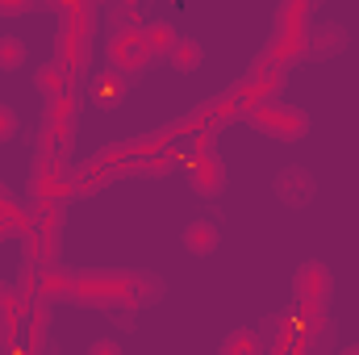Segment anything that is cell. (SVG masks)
Masks as SVG:
<instances>
[{
	"label": "cell",
	"instance_id": "1",
	"mask_svg": "<svg viewBox=\"0 0 359 355\" xmlns=\"http://www.w3.org/2000/svg\"><path fill=\"white\" fill-rule=\"evenodd\" d=\"M251 121H255L259 134L280 138V142H297V138L309 134V117H305L301 109L284 105V100H264V105H255V109H251Z\"/></svg>",
	"mask_w": 359,
	"mask_h": 355
},
{
	"label": "cell",
	"instance_id": "2",
	"mask_svg": "<svg viewBox=\"0 0 359 355\" xmlns=\"http://www.w3.org/2000/svg\"><path fill=\"white\" fill-rule=\"evenodd\" d=\"M292 301H297V314H301V318H318V314H326V305H330V272H326L322 264L297 267Z\"/></svg>",
	"mask_w": 359,
	"mask_h": 355
},
{
	"label": "cell",
	"instance_id": "3",
	"mask_svg": "<svg viewBox=\"0 0 359 355\" xmlns=\"http://www.w3.org/2000/svg\"><path fill=\"white\" fill-rule=\"evenodd\" d=\"M188 184H192L205 201H217V196H222V188H226V168H222V159H217V151H213L209 134H201V138H196V155L188 159Z\"/></svg>",
	"mask_w": 359,
	"mask_h": 355
},
{
	"label": "cell",
	"instance_id": "4",
	"mask_svg": "<svg viewBox=\"0 0 359 355\" xmlns=\"http://www.w3.org/2000/svg\"><path fill=\"white\" fill-rule=\"evenodd\" d=\"M147 63H151V46H147V38H142L138 25L109 34V67H113V72H121V76L130 80V76L142 72Z\"/></svg>",
	"mask_w": 359,
	"mask_h": 355
},
{
	"label": "cell",
	"instance_id": "5",
	"mask_svg": "<svg viewBox=\"0 0 359 355\" xmlns=\"http://www.w3.org/2000/svg\"><path fill=\"white\" fill-rule=\"evenodd\" d=\"M305 17H309V4H280L276 8V51L280 55H292L305 46Z\"/></svg>",
	"mask_w": 359,
	"mask_h": 355
},
{
	"label": "cell",
	"instance_id": "6",
	"mask_svg": "<svg viewBox=\"0 0 359 355\" xmlns=\"http://www.w3.org/2000/svg\"><path fill=\"white\" fill-rule=\"evenodd\" d=\"M276 196H280L284 205H292V209L309 205V201H313V176H309V172H305L301 163L284 168V172L276 176Z\"/></svg>",
	"mask_w": 359,
	"mask_h": 355
},
{
	"label": "cell",
	"instance_id": "7",
	"mask_svg": "<svg viewBox=\"0 0 359 355\" xmlns=\"http://www.w3.org/2000/svg\"><path fill=\"white\" fill-rule=\"evenodd\" d=\"M334 343V326H330V318L326 314H318V318H301V355H326V347Z\"/></svg>",
	"mask_w": 359,
	"mask_h": 355
},
{
	"label": "cell",
	"instance_id": "8",
	"mask_svg": "<svg viewBox=\"0 0 359 355\" xmlns=\"http://www.w3.org/2000/svg\"><path fill=\"white\" fill-rule=\"evenodd\" d=\"M343 46H347V34H343L339 25L309 29V38H305V55H309V59H334Z\"/></svg>",
	"mask_w": 359,
	"mask_h": 355
},
{
	"label": "cell",
	"instance_id": "9",
	"mask_svg": "<svg viewBox=\"0 0 359 355\" xmlns=\"http://www.w3.org/2000/svg\"><path fill=\"white\" fill-rule=\"evenodd\" d=\"M217 243H222L217 222H188V226H184V247H188L192 255H213Z\"/></svg>",
	"mask_w": 359,
	"mask_h": 355
},
{
	"label": "cell",
	"instance_id": "10",
	"mask_svg": "<svg viewBox=\"0 0 359 355\" xmlns=\"http://www.w3.org/2000/svg\"><path fill=\"white\" fill-rule=\"evenodd\" d=\"M126 76L121 72H113V67H104L100 76H96V84H92V100L100 105V109H113V105H121V96H126Z\"/></svg>",
	"mask_w": 359,
	"mask_h": 355
},
{
	"label": "cell",
	"instance_id": "11",
	"mask_svg": "<svg viewBox=\"0 0 359 355\" xmlns=\"http://www.w3.org/2000/svg\"><path fill=\"white\" fill-rule=\"evenodd\" d=\"M264 330L271 335V355H288L301 343V322L297 318H268Z\"/></svg>",
	"mask_w": 359,
	"mask_h": 355
},
{
	"label": "cell",
	"instance_id": "12",
	"mask_svg": "<svg viewBox=\"0 0 359 355\" xmlns=\"http://www.w3.org/2000/svg\"><path fill=\"white\" fill-rule=\"evenodd\" d=\"M34 84H38V92H42L46 100L67 96V63H59V59L42 63V67H38V76H34Z\"/></svg>",
	"mask_w": 359,
	"mask_h": 355
},
{
	"label": "cell",
	"instance_id": "13",
	"mask_svg": "<svg viewBox=\"0 0 359 355\" xmlns=\"http://www.w3.org/2000/svg\"><path fill=\"white\" fill-rule=\"evenodd\" d=\"M201 59H205V46L196 38H188V34H180L176 42H172V51H168V63L180 67V72H196Z\"/></svg>",
	"mask_w": 359,
	"mask_h": 355
},
{
	"label": "cell",
	"instance_id": "14",
	"mask_svg": "<svg viewBox=\"0 0 359 355\" xmlns=\"http://www.w3.org/2000/svg\"><path fill=\"white\" fill-rule=\"evenodd\" d=\"M222 355H264L259 335H255V330H230V335L222 339Z\"/></svg>",
	"mask_w": 359,
	"mask_h": 355
},
{
	"label": "cell",
	"instance_id": "15",
	"mask_svg": "<svg viewBox=\"0 0 359 355\" xmlns=\"http://www.w3.org/2000/svg\"><path fill=\"white\" fill-rule=\"evenodd\" d=\"M142 38H147V46H151V55H155V51H163V55H168L180 34L168 25V21H151V25H142Z\"/></svg>",
	"mask_w": 359,
	"mask_h": 355
},
{
	"label": "cell",
	"instance_id": "16",
	"mask_svg": "<svg viewBox=\"0 0 359 355\" xmlns=\"http://www.w3.org/2000/svg\"><path fill=\"white\" fill-rule=\"evenodd\" d=\"M25 63V42L13 34H0V72H17Z\"/></svg>",
	"mask_w": 359,
	"mask_h": 355
},
{
	"label": "cell",
	"instance_id": "17",
	"mask_svg": "<svg viewBox=\"0 0 359 355\" xmlns=\"http://www.w3.org/2000/svg\"><path fill=\"white\" fill-rule=\"evenodd\" d=\"M17 130H21V117L13 113V105H4V100H0V142H8Z\"/></svg>",
	"mask_w": 359,
	"mask_h": 355
},
{
	"label": "cell",
	"instance_id": "18",
	"mask_svg": "<svg viewBox=\"0 0 359 355\" xmlns=\"http://www.w3.org/2000/svg\"><path fill=\"white\" fill-rule=\"evenodd\" d=\"M88 355H121V347H117V339L104 335V339H96V343L88 347Z\"/></svg>",
	"mask_w": 359,
	"mask_h": 355
},
{
	"label": "cell",
	"instance_id": "19",
	"mask_svg": "<svg viewBox=\"0 0 359 355\" xmlns=\"http://www.w3.org/2000/svg\"><path fill=\"white\" fill-rule=\"evenodd\" d=\"M4 301H8V288H4V284H0V305H4Z\"/></svg>",
	"mask_w": 359,
	"mask_h": 355
},
{
	"label": "cell",
	"instance_id": "20",
	"mask_svg": "<svg viewBox=\"0 0 359 355\" xmlns=\"http://www.w3.org/2000/svg\"><path fill=\"white\" fill-rule=\"evenodd\" d=\"M339 355H359V347H343V351H339Z\"/></svg>",
	"mask_w": 359,
	"mask_h": 355
}]
</instances>
